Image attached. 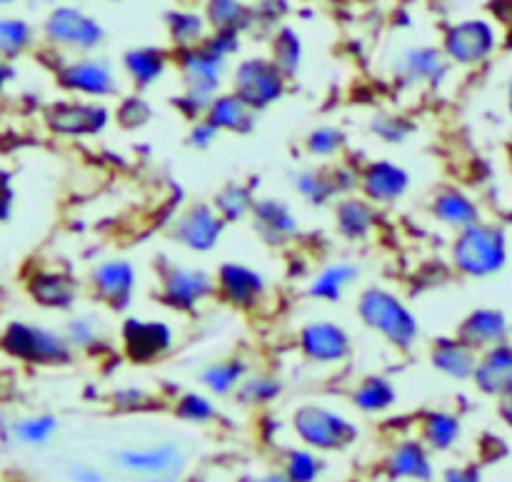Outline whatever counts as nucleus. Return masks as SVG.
<instances>
[{"mask_svg":"<svg viewBox=\"0 0 512 482\" xmlns=\"http://www.w3.org/2000/svg\"><path fill=\"white\" fill-rule=\"evenodd\" d=\"M235 50H238V35L233 33H215L213 38L203 40L193 48L180 50L178 63L185 80V93L210 103L223 83L228 55Z\"/></svg>","mask_w":512,"mask_h":482,"instance_id":"nucleus-1","label":"nucleus"},{"mask_svg":"<svg viewBox=\"0 0 512 482\" xmlns=\"http://www.w3.org/2000/svg\"><path fill=\"white\" fill-rule=\"evenodd\" d=\"M358 315L365 328L375 330L393 348H413L420 335V325L413 310L385 288L365 290L358 298Z\"/></svg>","mask_w":512,"mask_h":482,"instance_id":"nucleus-2","label":"nucleus"},{"mask_svg":"<svg viewBox=\"0 0 512 482\" xmlns=\"http://www.w3.org/2000/svg\"><path fill=\"white\" fill-rule=\"evenodd\" d=\"M453 263L468 278L498 275L508 263V238L498 225L475 223L460 230L453 243Z\"/></svg>","mask_w":512,"mask_h":482,"instance_id":"nucleus-3","label":"nucleus"},{"mask_svg":"<svg viewBox=\"0 0 512 482\" xmlns=\"http://www.w3.org/2000/svg\"><path fill=\"white\" fill-rule=\"evenodd\" d=\"M0 350L20 363L48 365V368H58L73 360V350L63 335L43 325L18 323V320L5 325L0 333Z\"/></svg>","mask_w":512,"mask_h":482,"instance_id":"nucleus-4","label":"nucleus"},{"mask_svg":"<svg viewBox=\"0 0 512 482\" xmlns=\"http://www.w3.org/2000/svg\"><path fill=\"white\" fill-rule=\"evenodd\" d=\"M293 430L300 443L313 453H340L358 440V428L323 405H303L295 410Z\"/></svg>","mask_w":512,"mask_h":482,"instance_id":"nucleus-5","label":"nucleus"},{"mask_svg":"<svg viewBox=\"0 0 512 482\" xmlns=\"http://www.w3.org/2000/svg\"><path fill=\"white\" fill-rule=\"evenodd\" d=\"M113 465L140 482H180L188 455L178 443H158L145 448H123L113 453Z\"/></svg>","mask_w":512,"mask_h":482,"instance_id":"nucleus-6","label":"nucleus"},{"mask_svg":"<svg viewBox=\"0 0 512 482\" xmlns=\"http://www.w3.org/2000/svg\"><path fill=\"white\" fill-rule=\"evenodd\" d=\"M233 93L248 105L250 110H265L278 103L285 93V78L270 58H250L235 68Z\"/></svg>","mask_w":512,"mask_h":482,"instance_id":"nucleus-7","label":"nucleus"},{"mask_svg":"<svg viewBox=\"0 0 512 482\" xmlns=\"http://www.w3.org/2000/svg\"><path fill=\"white\" fill-rule=\"evenodd\" d=\"M45 128L63 138H90L100 135L110 123V110L85 100H60L45 108Z\"/></svg>","mask_w":512,"mask_h":482,"instance_id":"nucleus-8","label":"nucleus"},{"mask_svg":"<svg viewBox=\"0 0 512 482\" xmlns=\"http://www.w3.org/2000/svg\"><path fill=\"white\" fill-rule=\"evenodd\" d=\"M498 33L488 20H463L448 28L443 38V55L458 65H478L493 55Z\"/></svg>","mask_w":512,"mask_h":482,"instance_id":"nucleus-9","label":"nucleus"},{"mask_svg":"<svg viewBox=\"0 0 512 482\" xmlns=\"http://www.w3.org/2000/svg\"><path fill=\"white\" fill-rule=\"evenodd\" d=\"M225 233V220L215 213L213 205L195 203L175 218L170 228V238L193 253H208L218 248Z\"/></svg>","mask_w":512,"mask_h":482,"instance_id":"nucleus-10","label":"nucleus"},{"mask_svg":"<svg viewBox=\"0 0 512 482\" xmlns=\"http://www.w3.org/2000/svg\"><path fill=\"white\" fill-rule=\"evenodd\" d=\"M160 295L170 308L190 313V310H198L200 303L213 298L215 278L208 270L175 265V268L165 270L160 278Z\"/></svg>","mask_w":512,"mask_h":482,"instance_id":"nucleus-11","label":"nucleus"},{"mask_svg":"<svg viewBox=\"0 0 512 482\" xmlns=\"http://www.w3.org/2000/svg\"><path fill=\"white\" fill-rule=\"evenodd\" d=\"M45 35H48L50 43L60 45V48L80 50V53H88L103 43V28H100L98 20L75 8L53 10L45 20Z\"/></svg>","mask_w":512,"mask_h":482,"instance_id":"nucleus-12","label":"nucleus"},{"mask_svg":"<svg viewBox=\"0 0 512 482\" xmlns=\"http://www.w3.org/2000/svg\"><path fill=\"white\" fill-rule=\"evenodd\" d=\"M120 338H123V350L128 360L138 365L155 363L173 348V330L160 320L128 318L120 330Z\"/></svg>","mask_w":512,"mask_h":482,"instance_id":"nucleus-13","label":"nucleus"},{"mask_svg":"<svg viewBox=\"0 0 512 482\" xmlns=\"http://www.w3.org/2000/svg\"><path fill=\"white\" fill-rule=\"evenodd\" d=\"M265 290H268V283L250 265L225 263L220 265L218 275H215V295H220L233 308H258L260 300L265 298Z\"/></svg>","mask_w":512,"mask_h":482,"instance_id":"nucleus-14","label":"nucleus"},{"mask_svg":"<svg viewBox=\"0 0 512 482\" xmlns=\"http://www.w3.org/2000/svg\"><path fill=\"white\" fill-rule=\"evenodd\" d=\"M350 335L333 320H313L300 330V350L308 360L320 365H338L348 360Z\"/></svg>","mask_w":512,"mask_h":482,"instance_id":"nucleus-15","label":"nucleus"},{"mask_svg":"<svg viewBox=\"0 0 512 482\" xmlns=\"http://www.w3.org/2000/svg\"><path fill=\"white\" fill-rule=\"evenodd\" d=\"M60 88L68 93L85 95V98H105L118 90L113 68L108 60L100 58H80L65 65L58 73Z\"/></svg>","mask_w":512,"mask_h":482,"instance_id":"nucleus-16","label":"nucleus"},{"mask_svg":"<svg viewBox=\"0 0 512 482\" xmlns=\"http://www.w3.org/2000/svg\"><path fill=\"white\" fill-rule=\"evenodd\" d=\"M90 283H93L98 300H103L108 308L123 310L128 308V303L133 300L138 278H135L133 263H128V260L123 258H110L103 260V263L90 273Z\"/></svg>","mask_w":512,"mask_h":482,"instance_id":"nucleus-17","label":"nucleus"},{"mask_svg":"<svg viewBox=\"0 0 512 482\" xmlns=\"http://www.w3.org/2000/svg\"><path fill=\"white\" fill-rule=\"evenodd\" d=\"M385 475L395 482H433L435 465L430 450L420 440L405 438L390 448L385 455Z\"/></svg>","mask_w":512,"mask_h":482,"instance_id":"nucleus-18","label":"nucleus"},{"mask_svg":"<svg viewBox=\"0 0 512 482\" xmlns=\"http://www.w3.org/2000/svg\"><path fill=\"white\" fill-rule=\"evenodd\" d=\"M360 188H363L368 203H398L405 190L410 188V175L408 170L390 160H375L360 173Z\"/></svg>","mask_w":512,"mask_h":482,"instance_id":"nucleus-19","label":"nucleus"},{"mask_svg":"<svg viewBox=\"0 0 512 482\" xmlns=\"http://www.w3.org/2000/svg\"><path fill=\"white\" fill-rule=\"evenodd\" d=\"M455 338L475 353L508 343V315L498 308H478L460 323Z\"/></svg>","mask_w":512,"mask_h":482,"instance_id":"nucleus-20","label":"nucleus"},{"mask_svg":"<svg viewBox=\"0 0 512 482\" xmlns=\"http://www.w3.org/2000/svg\"><path fill=\"white\" fill-rule=\"evenodd\" d=\"M470 378L488 398H508L512 393V348L508 343L495 345L478 355V363Z\"/></svg>","mask_w":512,"mask_h":482,"instance_id":"nucleus-21","label":"nucleus"},{"mask_svg":"<svg viewBox=\"0 0 512 482\" xmlns=\"http://www.w3.org/2000/svg\"><path fill=\"white\" fill-rule=\"evenodd\" d=\"M25 288L40 308L48 310H68L78 298V283L68 273L58 270H35L30 273Z\"/></svg>","mask_w":512,"mask_h":482,"instance_id":"nucleus-22","label":"nucleus"},{"mask_svg":"<svg viewBox=\"0 0 512 482\" xmlns=\"http://www.w3.org/2000/svg\"><path fill=\"white\" fill-rule=\"evenodd\" d=\"M253 220L258 233L263 235L268 243L283 245L298 235V218L293 215V210L283 203V200H255L253 203Z\"/></svg>","mask_w":512,"mask_h":482,"instance_id":"nucleus-23","label":"nucleus"},{"mask_svg":"<svg viewBox=\"0 0 512 482\" xmlns=\"http://www.w3.org/2000/svg\"><path fill=\"white\" fill-rule=\"evenodd\" d=\"M205 120L213 125L218 133L248 135L255 128V110H250L235 93L215 95L205 110Z\"/></svg>","mask_w":512,"mask_h":482,"instance_id":"nucleus-24","label":"nucleus"},{"mask_svg":"<svg viewBox=\"0 0 512 482\" xmlns=\"http://www.w3.org/2000/svg\"><path fill=\"white\" fill-rule=\"evenodd\" d=\"M395 70L408 83H440L448 73V58L435 48H410L395 60Z\"/></svg>","mask_w":512,"mask_h":482,"instance_id":"nucleus-25","label":"nucleus"},{"mask_svg":"<svg viewBox=\"0 0 512 482\" xmlns=\"http://www.w3.org/2000/svg\"><path fill=\"white\" fill-rule=\"evenodd\" d=\"M430 213L438 223L448 225V228L465 230L470 225L480 223V208L468 193L458 188H445L435 195L433 205H430Z\"/></svg>","mask_w":512,"mask_h":482,"instance_id":"nucleus-26","label":"nucleus"},{"mask_svg":"<svg viewBox=\"0 0 512 482\" xmlns=\"http://www.w3.org/2000/svg\"><path fill=\"white\" fill-rule=\"evenodd\" d=\"M430 363L438 373L448 375V378L470 380L475 363H478V353L460 343L458 338H438L430 348Z\"/></svg>","mask_w":512,"mask_h":482,"instance_id":"nucleus-27","label":"nucleus"},{"mask_svg":"<svg viewBox=\"0 0 512 482\" xmlns=\"http://www.w3.org/2000/svg\"><path fill=\"white\" fill-rule=\"evenodd\" d=\"M420 435H423L420 443L428 450L448 453L463 438V423H460L458 415L448 413V410H430L420 423Z\"/></svg>","mask_w":512,"mask_h":482,"instance_id":"nucleus-28","label":"nucleus"},{"mask_svg":"<svg viewBox=\"0 0 512 482\" xmlns=\"http://www.w3.org/2000/svg\"><path fill=\"white\" fill-rule=\"evenodd\" d=\"M375 215L378 213H375L373 203H368V200L345 198L335 208V223H338L343 238L363 240L375 228Z\"/></svg>","mask_w":512,"mask_h":482,"instance_id":"nucleus-29","label":"nucleus"},{"mask_svg":"<svg viewBox=\"0 0 512 482\" xmlns=\"http://www.w3.org/2000/svg\"><path fill=\"white\" fill-rule=\"evenodd\" d=\"M350 398H353V405L360 413L375 415L393 408L395 400H398V390L383 375H368L363 383H358V388L353 390Z\"/></svg>","mask_w":512,"mask_h":482,"instance_id":"nucleus-30","label":"nucleus"},{"mask_svg":"<svg viewBox=\"0 0 512 482\" xmlns=\"http://www.w3.org/2000/svg\"><path fill=\"white\" fill-rule=\"evenodd\" d=\"M358 280V268L348 263H335L320 270L310 283V298L323 300V303H338L345 290Z\"/></svg>","mask_w":512,"mask_h":482,"instance_id":"nucleus-31","label":"nucleus"},{"mask_svg":"<svg viewBox=\"0 0 512 482\" xmlns=\"http://www.w3.org/2000/svg\"><path fill=\"white\" fill-rule=\"evenodd\" d=\"M168 68V55L160 48H135L125 53V70L138 88L158 83Z\"/></svg>","mask_w":512,"mask_h":482,"instance_id":"nucleus-32","label":"nucleus"},{"mask_svg":"<svg viewBox=\"0 0 512 482\" xmlns=\"http://www.w3.org/2000/svg\"><path fill=\"white\" fill-rule=\"evenodd\" d=\"M245 375H248V365L240 358H230L213 365H205V368L200 370V383H203L213 395L225 398V395L238 390V385L243 383Z\"/></svg>","mask_w":512,"mask_h":482,"instance_id":"nucleus-33","label":"nucleus"},{"mask_svg":"<svg viewBox=\"0 0 512 482\" xmlns=\"http://www.w3.org/2000/svg\"><path fill=\"white\" fill-rule=\"evenodd\" d=\"M55 433H58V420L53 415H30L10 425L13 443L25 445V448H43L55 438Z\"/></svg>","mask_w":512,"mask_h":482,"instance_id":"nucleus-34","label":"nucleus"},{"mask_svg":"<svg viewBox=\"0 0 512 482\" xmlns=\"http://www.w3.org/2000/svg\"><path fill=\"white\" fill-rule=\"evenodd\" d=\"M303 60V45H300L298 33L293 28H283L273 40V58L270 63L283 73V78H293Z\"/></svg>","mask_w":512,"mask_h":482,"instance_id":"nucleus-35","label":"nucleus"},{"mask_svg":"<svg viewBox=\"0 0 512 482\" xmlns=\"http://www.w3.org/2000/svg\"><path fill=\"white\" fill-rule=\"evenodd\" d=\"M250 8L240 0H210L208 20L215 30L240 33L250 23Z\"/></svg>","mask_w":512,"mask_h":482,"instance_id":"nucleus-36","label":"nucleus"},{"mask_svg":"<svg viewBox=\"0 0 512 482\" xmlns=\"http://www.w3.org/2000/svg\"><path fill=\"white\" fill-rule=\"evenodd\" d=\"M33 43V28L20 18H0V58L13 60Z\"/></svg>","mask_w":512,"mask_h":482,"instance_id":"nucleus-37","label":"nucleus"},{"mask_svg":"<svg viewBox=\"0 0 512 482\" xmlns=\"http://www.w3.org/2000/svg\"><path fill=\"white\" fill-rule=\"evenodd\" d=\"M238 400L245 405H268L280 398L283 385L273 375H245L243 383L238 385Z\"/></svg>","mask_w":512,"mask_h":482,"instance_id":"nucleus-38","label":"nucleus"},{"mask_svg":"<svg viewBox=\"0 0 512 482\" xmlns=\"http://www.w3.org/2000/svg\"><path fill=\"white\" fill-rule=\"evenodd\" d=\"M168 30L180 50L193 48V45L203 43L205 20L200 15L188 13V10H175L168 15Z\"/></svg>","mask_w":512,"mask_h":482,"instance_id":"nucleus-39","label":"nucleus"},{"mask_svg":"<svg viewBox=\"0 0 512 482\" xmlns=\"http://www.w3.org/2000/svg\"><path fill=\"white\" fill-rule=\"evenodd\" d=\"M283 473L290 482H318L323 475V460L308 448L288 450L283 463Z\"/></svg>","mask_w":512,"mask_h":482,"instance_id":"nucleus-40","label":"nucleus"},{"mask_svg":"<svg viewBox=\"0 0 512 482\" xmlns=\"http://www.w3.org/2000/svg\"><path fill=\"white\" fill-rule=\"evenodd\" d=\"M253 203L255 200L250 188H245V185H228V188L218 193L213 208L228 223V220H243L253 210Z\"/></svg>","mask_w":512,"mask_h":482,"instance_id":"nucleus-41","label":"nucleus"},{"mask_svg":"<svg viewBox=\"0 0 512 482\" xmlns=\"http://www.w3.org/2000/svg\"><path fill=\"white\" fill-rule=\"evenodd\" d=\"M63 338L68 340L70 350H95L103 340V328L93 315H78V318L68 320Z\"/></svg>","mask_w":512,"mask_h":482,"instance_id":"nucleus-42","label":"nucleus"},{"mask_svg":"<svg viewBox=\"0 0 512 482\" xmlns=\"http://www.w3.org/2000/svg\"><path fill=\"white\" fill-rule=\"evenodd\" d=\"M295 190L310 205H325L335 195L333 180H330V175L320 173V170H300V173H295Z\"/></svg>","mask_w":512,"mask_h":482,"instance_id":"nucleus-43","label":"nucleus"},{"mask_svg":"<svg viewBox=\"0 0 512 482\" xmlns=\"http://www.w3.org/2000/svg\"><path fill=\"white\" fill-rule=\"evenodd\" d=\"M345 133L333 128V125H320V128L310 130L305 138V148L313 158H335L343 150Z\"/></svg>","mask_w":512,"mask_h":482,"instance_id":"nucleus-44","label":"nucleus"},{"mask_svg":"<svg viewBox=\"0 0 512 482\" xmlns=\"http://www.w3.org/2000/svg\"><path fill=\"white\" fill-rule=\"evenodd\" d=\"M175 415H178L183 423L205 425V423H213L215 415H218V410H215V405L210 403L205 395L185 393V395H180V400L175 403Z\"/></svg>","mask_w":512,"mask_h":482,"instance_id":"nucleus-45","label":"nucleus"},{"mask_svg":"<svg viewBox=\"0 0 512 482\" xmlns=\"http://www.w3.org/2000/svg\"><path fill=\"white\" fill-rule=\"evenodd\" d=\"M150 115H153V110H150V105L145 103L143 98H138V95H135V98H125L123 103H120V108L115 110V120L128 130L143 128L150 120Z\"/></svg>","mask_w":512,"mask_h":482,"instance_id":"nucleus-46","label":"nucleus"},{"mask_svg":"<svg viewBox=\"0 0 512 482\" xmlns=\"http://www.w3.org/2000/svg\"><path fill=\"white\" fill-rule=\"evenodd\" d=\"M370 128H373V133L378 135L380 140H385V143H403L410 133L408 120L398 118V115H388V113L378 115V118L370 123Z\"/></svg>","mask_w":512,"mask_h":482,"instance_id":"nucleus-47","label":"nucleus"},{"mask_svg":"<svg viewBox=\"0 0 512 482\" xmlns=\"http://www.w3.org/2000/svg\"><path fill=\"white\" fill-rule=\"evenodd\" d=\"M215 140H218V130H215L205 118L198 120V123L193 125V130H190V145H193V148L205 150L210 148Z\"/></svg>","mask_w":512,"mask_h":482,"instance_id":"nucleus-48","label":"nucleus"},{"mask_svg":"<svg viewBox=\"0 0 512 482\" xmlns=\"http://www.w3.org/2000/svg\"><path fill=\"white\" fill-rule=\"evenodd\" d=\"M443 482H483V470L478 465H455L445 470Z\"/></svg>","mask_w":512,"mask_h":482,"instance_id":"nucleus-49","label":"nucleus"},{"mask_svg":"<svg viewBox=\"0 0 512 482\" xmlns=\"http://www.w3.org/2000/svg\"><path fill=\"white\" fill-rule=\"evenodd\" d=\"M68 478H70V482H105V475L100 473L98 468H93V465H85V463L70 465Z\"/></svg>","mask_w":512,"mask_h":482,"instance_id":"nucleus-50","label":"nucleus"},{"mask_svg":"<svg viewBox=\"0 0 512 482\" xmlns=\"http://www.w3.org/2000/svg\"><path fill=\"white\" fill-rule=\"evenodd\" d=\"M13 75H15L13 65H10L8 60H3V58H0V93H3V90H5V85H8L10 80H13Z\"/></svg>","mask_w":512,"mask_h":482,"instance_id":"nucleus-51","label":"nucleus"},{"mask_svg":"<svg viewBox=\"0 0 512 482\" xmlns=\"http://www.w3.org/2000/svg\"><path fill=\"white\" fill-rule=\"evenodd\" d=\"M3 193H13V185H10L8 170L0 168V195H3Z\"/></svg>","mask_w":512,"mask_h":482,"instance_id":"nucleus-52","label":"nucleus"},{"mask_svg":"<svg viewBox=\"0 0 512 482\" xmlns=\"http://www.w3.org/2000/svg\"><path fill=\"white\" fill-rule=\"evenodd\" d=\"M253 482H290V480L285 478V473H283V470H280V473H268V475H263V478H258V480H253Z\"/></svg>","mask_w":512,"mask_h":482,"instance_id":"nucleus-53","label":"nucleus"},{"mask_svg":"<svg viewBox=\"0 0 512 482\" xmlns=\"http://www.w3.org/2000/svg\"><path fill=\"white\" fill-rule=\"evenodd\" d=\"M13 3V0H0V8H3V5H10Z\"/></svg>","mask_w":512,"mask_h":482,"instance_id":"nucleus-54","label":"nucleus"}]
</instances>
